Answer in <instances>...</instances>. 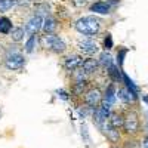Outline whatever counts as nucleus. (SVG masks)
Returning a JSON list of instances; mask_svg holds the SVG:
<instances>
[{
	"mask_svg": "<svg viewBox=\"0 0 148 148\" xmlns=\"http://www.w3.org/2000/svg\"><path fill=\"white\" fill-rule=\"evenodd\" d=\"M43 43L47 49H51V51L56 52V53H62L65 51V43L62 39H59L58 36L55 34H46L45 39H43Z\"/></svg>",
	"mask_w": 148,
	"mask_h": 148,
	"instance_id": "obj_3",
	"label": "nucleus"
},
{
	"mask_svg": "<svg viewBox=\"0 0 148 148\" xmlns=\"http://www.w3.org/2000/svg\"><path fill=\"white\" fill-rule=\"evenodd\" d=\"M101 28V21L95 16H83L76 22V30L84 36H95Z\"/></svg>",
	"mask_w": 148,
	"mask_h": 148,
	"instance_id": "obj_1",
	"label": "nucleus"
},
{
	"mask_svg": "<svg viewBox=\"0 0 148 148\" xmlns=\"http://www.w3.org/2000/svg\"><path fill=\"white\" fill-rule=\"evenodd\" d=\"M34 47H36V36H31L30 39L27 40V43H25V51L30 53V52L34 51Z\"/></svg>",
	"mask_w": 148,
	"mask_h": 148,
	"instance_id": "obj_21",
	"label": "nucleus"
},
{
	"mask_svg": "<svg viewBox=\"0 0 148 148\" xmlns=\"http://www.w3.org/2000/svg\"><path fill=\"white\" fill-rule=\"evenodd\" d=\"M98 59H93V58H89V59H84L83 61V64H82V68H83V71L84 73H88V74H90V73H95L96 70H98Z\"/></svg>",
	"mask_w": 148,
	"mask_h": 148,
	"instance_id": "obj_11",
	"label": "nucleus"
},
{
	"mask_svg": "<svg viewBox=\"0 0 148 148\" xmlns=\"http://www.w3.org/2000/svg\"><path fill=\"white\" fill-rule=\"evenodd\" d=\"M43 31L46 33V34H53V31H55V28H56V21L52 18V16H46L45 19H43Z\"/></svg>",
	"mask_w": 148,
	"mask_h": 148,
	"instance_id": "obj_13",
	"label": "nucleus"
},
{
	"mask_svg": "<svg viewBox=\"0 0 148 148\" xmlns=\"http://www.w3.org/2000/svg\"><path fill=\"white\" fill-rule=\"evenodd\" d=\"M117 95H119V98L123 101V102H130V101H133L135 98H133V95L126 89V88H121V89H119V92H117Z\"/></svg>",
	"mask_w": 148,
	"mask_h": 148,
	"instance_id": "obj_16",
	"label": "nucleus"
},
{
	"mask_svg": "<svg viewBox=\"0 0 148 148\" xmlns=\"http://www.w3.org/2000/svg\"><path fill=\"white\" fill-rule=\"evenodd\" d=\"M98 64H101V65L110 68L111 65H113V58H111V55L108 52H102L99 55V59H98Z\"/></svg>",
	"mask_w": 148,
	"mask_h": 148,
	"instance_id": "obj_18",
	"label": "nucleus"
},
{
	"mask_svg": "<svg viewBox=\"0 0 148 148\" xmlns=\"http://www.w3.org/2000/svg\"><path fill=\"white\" fill-rule=\"evenodd\" d=\"M83 64V59L80 55H71L65 59V68L68 71H74V70H77L79 67H82Z\"/></svg>",
	"mask_w": 148,
	"mask_h": 148,
	"instance_id": "obj_8",
	"label": "nucleus"
},
{
	"mask_svg": "<svg viewBox=\"0 0 148 148\" xmlns=\"http://www.w3.org/2000/svg\"><path fill=\"white\" fill-rule=\"evenodd\" d=\"M99 127H101V130L104 132V135L107 136V139H108L110 142H113V144L120 142V133H119V130L114 129V127H111L110 123H108V120L104 121L102 125H99Z\"/></svg>",
	"mask_w": 148,
	"mask_h": 148,
	"instance_id": "obj_5",
	"label": "nucleus"
},
{
	"mask_svg": "<svg viewBox=\"0 0 148 148\" xmlns=\"http://www.w3.org/2000/svg\"><path fill=\"white\" fill-rule=\"evenodd\" d=\"M123 129L129 135H136L139 132V117L135 111H129L123 116Z\"/></svg>",
	"mask_w": 148,
	"mask_h": 148,
	"instance_id": "obj_2",
	"label": "nucleus"
},
{
	"mask_svg": "<svg viewBox=\"0 0 148 148\" xmlns=\"http://www.w3.org/2000/svg\"><path fill=\"white\" fill-rule=\"evenodd\" d=\"M24 64H25V59L18 52H12L10 55H8V58L5 61V65L8 70H19L24 67Z\"/></svg>",
	"mask_w": 148,
	"mask_h": 148,
	"instance_id": "obj_4",
	"label": "nucleus"
},
{
	"mask_svg": "<svg viewBox=\"0 0 148 148\" xmlns=\"http://www.w3.org/2000/svg\"><path fill=\"white\" fill-rule=\"evenodd\" d=\"M108 123H110L111 127L119 130L120 127H123V116L119 114V113H111L110 117H108Z\"/></svg>",
	"mask_w": 148,
	"mask_h": 148,
	"instance_id": "obj_12",
	"label": "nucleus"
},
{
	"mask_svg": "<svg viewBox=\"0 0 148 148\" xmlns=\"http://www.w3.org/2000/svg\"><path fill=\"white\" fill-rule=\"evenodd\" d=\"M42 27H43V18L39 16V15H34L31 19H28V22L25 24V28L24 30H25L28 34L34 36L36 33H39L42 30Z\"/></svg>",
	"mask_w": 148,
	"mask_h": 148,
	"instance_id": "obj_6",
	"label": "nucleus"
},
{
	"mask_svg": "<svg viewBox=\"0 0 148 148\" xmlns=\"http://www.w3.org/2000/svg\"><path fill=\"white\" fill-rule=\"evenodd\" d=\"M84 99H86V104L88 105L98 107V104L102 101V93H101V90L98 88H92V89H89L88 92H86Z\"/></svg>",
	"mask_w": 148,
	"mask_h": 148,
	"instance_id": "obj_7",
	"label": "nucleus"
},
{
	"mask_svg": "<svg viewBox=\"0 0 148 148\" xmlns=\"http://www.w3.org/2000/svg\"><path fill=\"white\" fill-rule=\"evenodd\" d=\"M79 49L83 52V53H95L98 51V45L93 42V40H83V42H79Z\"/></svg>",
	"mask_w": 148,
	"mask_h": 148,
	"instance_id": "obj_10",
	"label": "nucleus"
},
{
	"mask_svg": "<svg viewBox=\"0 0 148 148\" xmlns=\"http://www.w3.org/2000/svg\"><path fill=\"white\" fill-rule=\"evenodd\" d=\"M12 31V21L6 16L0 18V33L2 34H9Z\"/></svg>",
	"mask_w": 148,
	"mask_h": 148,
	"instance_id": "obj_15",
	"label": "nucleus"
},
{
	"mask_svg": "<svg viewBox=\"0 0 148 148\" xmlns=\"http://www.w3.org/2000/svg\"><path fill=\"white\" fill-rule=\"evenodd\" d=\"M139 142L138 141H126L125 142V148H138Z\"/></svg>",
	"mask_w": 148,
	"mask_h": 148,
	"instance_id": "obj_24",
	"label": "nucleus"
},
{
	"mask_svg": "<svg viewBox=\"0 0 148 148\" xmlns=\"http://www.w3.org/2000/svg\"><path fill=\"white\" fill-rule=\"evenodd\" d=\"M127 53V51L126 49H120L119 51V53H117V61H119V65H121L123 64V58H125V55Z\"/></svg>",
	"mask_w": 148,
	"mask_h": 148,
	"instance_id": "obj_22",
	"label": "nucleus"
},
{
	"mask_svg": "<svg viewBox=\"0 0 148 148\" xmlns=\"http://www.w3.org/2000/svg\"><path fill=\"white\" fill-rule=\"evenodd\" d=\"M104 45H105V49H111V47H113V39H111L110 34H107L105 40H104Z\"/></svg>",
	"mask_w": 148,
	"mask_h": 148,
	"instance_id": "obj_23",
	"label": "nucleus"
},
{
	"mask_svg": "<svg viewBox=\"0 0 148 148\" xmlns=\"http://www.w3.org/2000/svg\"><path fill=\"white\" fill-rule=\"evenodd\" d=\"M108 74H110V77L113 79L114 82H119V80H121L123 79V76H121V73L114 67V65H111L110 68H108Z\"/></svg>",
	"mask_w": 148,
	"mask_h": 148,
	"instance_id": "obj_19",
	"label": "nucleus"
},
{
	"mask_svg": "<svg viewBox=\"0 0 148 148\" xmlns=\"http://www.w3.org/2000/svg\"><path fill=\"white\" fill-rule=\"evenodd\" d=\"M110 148H119V147H110Z\"/></svg>",
	"mask_w": 148,
	"mask_h": 148,
	"instance_id": "obj_26",
	"label": "nucleus"
},
{
	"mask_svg": "<svg viewBox=\"0 0 148 148\" xmlns=\"http://www.w3.org/2000/svg\"><path fill=\"white\" fill-rule=\"evenodd\" d=\"M102 99H104L102 105L111 108V105H113L114 101H116V89H114V86H113V84H110V86H108V89H107L105 93L102 95Z\"/></svg>",
	"mask_w": 148,
	"mask_h": 148,
	"instance_id": "obj_9",
	"label": "nucleus"
},
{
	"mask_svg": "<svg viewBox=\"0 0 148 148\" xmlns=\"http://www.w3.org/2000/svg\"><path fill=\"white\" fill-rule=\"evenodd\" d=\"M16 0H0V12H6L12 6H15Z\"/></svg>",
	"mask_w": 148,
	"mask_h": 148,
	"instance_id": "obj_20",
	"label": "nucleus"
},
{
	"mask_svg": "<svg viewBox=\"0 0 148 148\" xmlns=\"http://www.w3.org/2000/svg\"><path fill=\"white\" fill-rule=\"evenodd\" d=\"M24 34H25V30L22 27H16V28H12L10 31V37L14 42H21L24 39Z\"/></svg>",
	"mask_w": 148,
	"mask_h": 148,
	"instance_id": "obj_17",
	"label": "nucleus"
},
{
	"mask_svg": "<svg viewBox=\"0 0 148 148\" xmlns=\"http://www.w3.org/2000/svg\"><path fill=\"white\" fill-rule=\"evenodd\" d=\"M90 10L92 12H96V14H110V5L108 3H104V2H96L90 6Z\"/></svg>",
	"mask_w": 148,
	"mask_h": 148,
	"instance_id": "obj_14",
	"label": "nucleus"
},
{
	"mask_svg": "<svg viewBox=\"0 0 148 148\" xmlns=\"http://www.w3.org/2000/svg\"><path fill=\"white\" fill-rule=\"evenodd\" d=\"M142 147H144V148H148V135H147V136L144 138V141H142Z\"/></svg>",
	"mask_w": 148,
	"mask_h": 148,
	"instance_id": "obj_25",
	"label": "nucleus"
}]
</instances>
